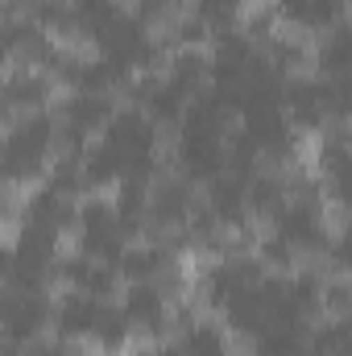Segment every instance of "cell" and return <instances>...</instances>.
<instances>
[{
	"mask_svg": "<svg viewBox=\"0 0 352 356\" xmlns=\"http://www.w3.org/2000/svg\"><path fill=\"white\" fill-rule=\"evenodd\" d=\"M307 336L303 332H286V327H269V332H262L253 340V356H311L307 353Z\"/></svg>",
	"mask_w": 352,
	"mask_h": 356,
	"instance_id": "obj_26",
	"label": "cell"
},
{
	"mask_svg": "<svg viewBox=\"0 0 352 356\" xmlns=\"http://www.w3.org/2000/svg\"><path fill=\"white\" fill-rule=\"evenodd\" d=\"M257 257H262L269 269L286 273V269H294V261H298V249H294L286 236H278V232L269 228L265 236H257Z\"/></svg>",
	"mask_w": 352,
	"mask_h": 356,
	"instance_id": "obj_27",
	"label": "cell"
},
{
	"mask_svg": "<svg viewBox=\"0 0 352 356\" xmlns=\"http://www.w3.org/2000/svg\"><path fill=\"white\" fill-rule=\"evenodd\" d=\"M158 124L150 120V112L145 108H137V104H125V108H116V116L108 120V129H104V141L129 162V158H141V154H158Z\"/></svg>",
	"mask_w": 352,
	"mask_h": 356,
	"instance_id": "obj_5",
	"label": "cell"
},
{
	"mask_svg": "<svg viewBox=\"0 0 352 356\" xmlns=\"http://www.w3.org/2000/svg\"><path fill=\"white\" fill-rule=\"evenodd\" d=\"M42 186H50V191H58V195H67V199L88 195L83 162H79V158H58V154H54V162H50V170H46V178H42Z\"/></svg>",
	"mask_w": 352,
	"mask_h": 356,
	"instance_id": "obj_25",
	"label": "cell"
},
{
	"mask_svg": "<svg viewBox=\"0 0 352 356\" xmlns=\"http://www.w3.org/2000/svg\"><path fill=\"white\" fill-rule=\"evenodd\" d=\"M54 99V79L38 67H13L8 79H4V112L8 120L13 116H25V112H46Z\"/></svg>",
	"mask_w": 352,
	"mask_h": 356,
	"instance_id": "obj_8",
	"label": "cell"
},
{
	"mask_svg": "<svg viewBox=\"0 0 352 356\" xmlns=\"http://www.w3.org/2000/svg\"><path fill=\"white\" fill-rule=\"evenodd\" d=\"M116 116V95H91V91H71L63 104H58V120L63 124H75L83 133H104L108 120Z\"/></svg>",
	"mask_w": 352,
	"mask_h": 356,
	"instance_id": "obj_13",
	"label": "cell"
},
{
	"mask_svg": "<svg viewBox=\"0 0 352 356\" xmlns=\"http://www.w3.org/2000/svg\"><path fill=\"white\" fill-rule=\"evenodd\" d=\"M175 166L182 178H191L195 186L211 182L228 170V154H224V141H211V137H186L178 133V145H175Z\"/></svg>",
	"mask_w": 352,
	"mask_h": 356,
	"instance_id": "obj_7",
	"label": "cell"
},
{
	"mask_svg": "<svg viewBox=\"0 0 352 356\" xmlns=\"http://www.w3.org/2000/svg\"><path fill=\"white\" fill-rule=\"evenodd\" d=\"M245 286H249V282H245V273L237 269L232 257H216V261H207V266L195 273L199 302L211 307V311H224V302H228L237 290H245Z\"/></svg>",
	"mask_w": 352,
	"mask_h": 356,
	"instance_id": "obj_12",
	"label": "cell"
},
{
	"mask_svg": "<svg viewBox=\"0 0 352 356\" xmlns=\"http://www.w3.org/2000/svg\"><path fill=\"white\" fill-rule=\"evenodd\" d=\"M120 17H125L120 0H75V21H79V38L83 42H99Z\"/></svg>",
	"mask_w": 352,
	"mask_h": 356,
	"instance_id": "obj_19",
	"label": "cell"
},
{
	"mask_svg": "<svg viewBox=\"0 0 352 356\" xmlns=\"http://www.w3.org/2000/svg\"><path fill=\"white\" fill-rule=\"evenodd\" d=\"M224 327L232 332V336H241V340H257L262 332L273 327V315H269V307H265L262 290H257V282L253 286H245V290H237L228 302H224Z\"/></svg>",
	"mask_w": 352,
	"mask_h": 356,
	"instance_id": "obj_11",
	"label": "cell"
},
{
	"mask_svg": "<svg viewBox=\"0 0 352 356\" xmlns=\"http://www.w3.org/2000/svg\"><path fill=\"white\" fill-rule=\"evenodd\" d=\"M315 67H319V75H328V79L352 71V17L319 38V46H315Z\"/></svg>",
	"mask_w": 352,
	"mask_h": 356,
	"instance_id": "obj_17",
	"label": "cell"
},
{
	"mask_svg": "<svg viewBox=\"0 0 352 356\" xmlns=\"http://www.w3.org/2000/svg\"><path fill=\"white\" fill-rule=\"evenodd\" d=\"M224 154H228V170L232 175H241V178H249V175H257L262 170V145L245 133V129H237V133H228L224 137Z\"/></svg>",
	"mask_w": 352,
	"mask_h": 356,
	"instance_id": "obj_24",
	"label": "cell"
},
{
	"mask_svg": "<svg viewBox=\"0 0 352 356\" xmlns=\"http://www.w3.org/2000/svg\"><path fill=\"white\" fill-rule=\"evenodd\" d=\"M286 203H290V186H286V175L278 166L249 175V216L273 220Z\"/></svg>",
	"mask_w": 352,
	"mask_h": 356,
	"instance_id": "obj_15",
	"label": "cell"
},
{
	"mask_svg": "<svg viewBox=\"0 0 352 356\" xmlns=\"http://www.w3.org/2000/svg\"><path fill=\"white\" fill-rule=\"evenodd\" d=\"M323 311L352 315V273H336L332 282H323Z\"/></svg>",
	"mask_w": 352,
	"mask_h": 356,
	"instance_id": "obj_33",
	"label": "cell"
},
{
	"mask_svg": "<svg viewBox=\"0 0 352 356\" xmlns=\"http://www.w3.org/2000/svg\"><path fill=\"white\" fill-rule=\"evenodd\" d=\"M241 29L249 33V42H269L273 33H278V4L269 0V4H257V8H249L245 13V21H241Z\"/></svg>",
	"mask_w": 352,
	"mask_h": 356,
	"instance_id": "obj_30",
	"label": "cell"
},
{
	"mask_svg": "<svg viewBox=\"0 0 352 356\" xmlns=\"http://www.w3.org/2000/svg\"><path fill=\"white\" fill-rule=\"evenodd\" d=\"M203 199H207V207L220 216V224H224L228 232L249 228V178L224 170L220 178L207 182V195H203Z\"/></svg>",
	"mask_w": 352,
	"mask_h": 356,
	"instance_id": "obj_10",
	"label": "cell"
},
{
	"mask_svg": "<svg viewBox=\"0 0 352 356\" xmlns=\"http://www.w3.org/2000/svg\"><path fill=\"white\" fill-rule=\"evenodd\" d=\"M79 236H120L116 203L104 195H83L79 199Z\"/></svg>",
	"mask_w": 352,
	"mask_h": 356,
	"instance_id": "obj_22",
	"label": "cell"
},
{
	"mask_svg": "<svg viewBox=\"0 0 352 356\" xmlns=\"http://www.w3.org/2000/svg\"><path fill=\"white\" fill-rule=\"evenodd\" d=\"M286 116L298 133H323L332 124L328 116V95H323V75H290L286 79Z\"/></svg>",
	"mask_w": 352,
	"mask_h": 356,
	"instance_id": "obj_6",
	"label": "cell"
},
{
	"mask_svg": "<svg viewBox=\"0 0 352 356\" xmlns=\"http://www.w3.org/2000/svg\"><path fill=\"white\" fill-rule=\"evenodd\" d=\"M83 178H88V195H95V191H104V186L125 178V158L108 141H99V145H91L83 154Z\"/></svg>",
	"mask_w": 352,
	"mask_h": 356,
	"instance_id": "obj_20",
	"label": "cell"
},
{
	"mask_svg": "<svg viewBox=\"0 0 352 356\" xmlns=\"http://www.w3.org/2000/svg\"><path fill=\"white\" fill-rule=\"evenodd\" d=\"M178 344L186 356H228V327H224V319L216 323V319L199 315L186 332H178Z\"/></svg>",
	"mask_w": 352,
	"mask_h": 356,
	"instance_id": "obj_18",
	"label": "cell"
},
{
	"mask_svg": "<svg viewBox=\"0 0 352 356\" xmlns=\"http://www.w3.org/2000/svg\"><path fill=\"white\" fill-rule=\"evenodd\" d=\"M141 108L150 112V120H154L158 129H178V124H182V116H186V108H191V95L162 75V79L150 88V95H145V104H141Z\"/></svg>",
	"mask_w": 352,
	"mask_h": 356,
	"instance_id": "obj_16",
	"label": "cell"
},
{
	"mask_svg": "<svg viewBox=\"0 0 352 356\" xmlns=\"http://www.w3.org/2000/svg\"><path fill=\"white\" fill-rule=\"evenodd\" d=\"M195 182L182 175H162L150 186V241H162L166 232L182 228L195 211Z\"/></svg>",
	"mask_w": 352,
	"mask_h": 356,
	"instance_id": "obj_3",
	"label": "cell"
},
{
	"mask_svg": "<svg viewBox=\"0 0 352 356\" xmlns=\"http://www.w3.org/2000/svg\"><path fill=\"white\" fill-rule=\"evenodd\" d=\"M104 307H108L104 298H91L88 290H75L71 286L54 302V336H63V340H91Z\"/></svg>",
	"mask_w": 352,
	"mask_h": 356,
	"instance_id": "obj_9",
	"label": "cell"
},
{
	"mask_svg": "<svg viewBox=\"0 0 352 356\" xmlns=\"http://www.w3.org/2000/svg\"><path fill=\"white\" fill-rule=\"evenodd\" d=\"M91 266H95V257H88L83 249H67V253H58V266H54V282H67V286H83L88 282Z\"/></svg>",
	"mask_w": 352,
	"mask_h": 356,
	"instance_id": "obj_29",
	"label": "cell"
},
{
	"mask_svg": "<svg viewBox=\"0 0 352 356\" xmlns=\"http://www.w3.org/2000/svg\"><path fill=\"white\" fill-rule=\"evenodd\" d=\"M170 42L178 46H207L211 42V29L203 25V17H195V13H182L170 21Z\"/></svg>",
	"mask_w": 352,
	"mask_h": 356,
	"instance_id": "obj_31",
	"label": "cell"
},
{
	"mask_svg": "<svg viewBox=\"0 0 352 356\" xmlns=\"http://www.w3.org/2000/svg\"><path fill=\"white\" fill-rule=\"evenodd\" d=\"M265 58L282 71V75H298L303 67H307V46H303V38H298V29L294 33H273L269 42H265V50H262Z\"/></svg>",
	"mask_w": 352,
	"mask_h": 356,
	"instance_id": "obj_23",
	"label": "cell"
},
{
	"mask_svg": "<svg viewBox=\"0 0 352 356\" xmlns=\"http://www.w3.org/2000/svg\"><path fill=\"white\" fill-rule=\"evenodd\" d=\"M323 95H328V116L332 120H352V71L349 75H323Z\"/></svg>",
	"mask_w": 352,
	"mask_h": 356,
	"instance_id": "obj_28",
	"label": "cell"
},
{
	"mask_svg": "<svg viewBox=\"0 0 352 356\" xmlns=\"http://www.w3.org/2000/svg\"><path fill=\"white\" fill-rule=\"evenodd\" d=\"M54 294L50 286H33V290H4L0 315H4V336L8 340H38L46 336V327H54Z\"/></svg>",
	"mask_w": 352,
	"mask_h": 356,
	"instance_id": "obj_2",
	"label": "cell"
},
{
	"mask_svg": "<svg viewBox=\"0 0 352 356\" xmlns=\"http://www.w3.org/2000/svg\"><path fill=\"white\" fill-rule=\"evenodd\" d=\"M120 311L133 319V327H137L145 340H162V336L175 327L170 294H166L158 282H129V286H125V302H120Z\"/></svg>",
	"mask_w": 352,
	"mask_h": 356,
	"instance_id": "obj_4",
	"label": "cell"
},
{
	"mask_svg": "<svg viewBox=\"0 0 352 356\" xmlns=\"http://www.w3.org/2000/svg\"><path fill=\"white\" fill-rule=\"evenodd\" d=\"M133 319L125 315V311H112V307H104V315H99V323H95V332H91V344L99 348V356H120L129 344H133Z\"/></svg>",
	"mask_w": 352,
	"mask_h": 356,
	"instance_id": "obj_21",
	"label": "cell"
},
{
	"mask_svg": "<svg viewBox=\"0 0 352 356\" xmlns=\"http://www.w3.org/2000/svg\"><path fill=\"white\" fill-rule=\"evenodd\" d=\"M166 79L178 83V88L195 99V95H203L207 83H211V58L203 54V46H178V50H170V58H166Z\"/></svg>",
	"mask_w": 352,
	"mask_h": 356,
	"instance_id": "obj_14",
	"label": "cell"
},
{
	"mask_svg": "<svg viewBox=\"0 0 352 356\" xmlns=\"http://www.w3.org/2000/svg\"><path fill=\"white\" fill-rule=\"evenodd\" d=\"M328 182H323V191H328V199L340 207V211H349L352 216V154L336 166V170H328Z\"/></svg>",
	"mask_w": 352,
	"mask_h": 356,
	"instance_id": "obj_32",
	"label": "cell"
},
{
	"mask_svg": "<svg viewBox=\"0 0 352 356\" xmlns=\"http://www.w3.org/2000/svg\"><path fill=\"white\" fill-rule=\"evenodd\" d=\"M349 124H352V120H349Z\"/></svg>",
	"mask_w": 352,
	"mask_h": 356,
	"instance_id": "obj_34",
	"label": "cell"
},
{
	"mask_svg": "<svg viewBox=\"0 0 352 356\" xmlns=\"http://www.w3.org/2000/svg\"><path fill=\"white\" fill-rule=\"evenodd\" d=\"M54 145H58V116H50V112L13 116L4 124V178H8V186L46 178L50 162H54L50 158Z\"/></svg>",
	"mask_w": 352,
	"mask_h": 356,
	"instance_id": "obj_1",
	"label": "cell"
}]
</instances>
